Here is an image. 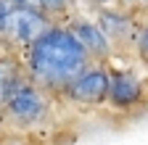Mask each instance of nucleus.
<instances>
[{"label":"nucleus","mask_w":148,"mask_h":145,"mask_svg":"<svg viewBox=\"0 0 148 145\" xmlns=\"http://www.w3.org/2000/svg\"><path fill=\"white\" fill-rule=\"evenodd\" d=\"M29 79L42 90H64L82 69H87L90 56L69 29H45L29 48Z\"/></svg>","instance_id":"obj_1"},{"label":"nucleus","mask_w":148,"mask_h":145,"mask_svg":"<svg viewBox=\"0 0 148 145\" xmlns=\"http://www.w3.org/2000/svg\"><path fill=\"white\" fill-rule=\"evenodd\" d=\"M71 0H42V11H66Z\"/></svg>","instance_id":"obj_10"},{"label":"nucleus","mask_w":148,"mask_h":145,"mask_svg":"<svg viewBox=\"0 0 148 145\" xmlns=\"http://www.w3.org/2000/svg\"><path fill=\"white\" fill-rule=\"evenodd\" d=\"M92 3H106V0H92Z\"/></svg>","instance_id":"obj_12"},{"label":"nucleus","mask_w":148,"mask_h":145,"mask_svg":"<svg viewBox=\"0 0 148 145\" xmlns=\"http://www.w3.org/2000/svg\"><path fill=\"white\" fill-rule=\"evenodd\" d=\"M50 29V21L40 11L13 8L0 0V42L8 48H29L40 34Z\"/></svg>","instance_id":"obj_2"},{"label":"nucleus","mask_w":148,"mask_h":145,"mask_svg":"<svg viewBox=\"0 0 148 145\" xmlns=\"http://www.w3.org/2000/svg\"><path fill=\"white\" fill-rule=\"evenodd\" d=\"M64 90H66V98L79 103V106L101 103L108 95V71H103V69H87L85 71L82 69Z\"/></svg>","instance_id":"obj_4"},{"label":"nucleus","mask_w":148,"mask_h":145,"mask_svg":"<svg viewBox=\"0 0 148 145\" xmlns=\"http://www.w3.org/2000/svg\"><path fill=\"white\" fill-rule=\"evenodd\" d=\"M21 71H18V63L13 58H0V108H3V103L8 100V95L13 93V90L18 87V82H21Z\"/></svg>","instance_id":"obj_7"},{"label":"nucleus","mask_w":148,"mask_h":145,"mask_svg":"<svg viewBox=\"0 0 148 145\" xmlns=\"http://www.w3.org/2000/svg\"><path fill=\"white\" fill-rule=\"evenodd\" d=\"M3 114L16 121L18 127H32L37 121H42L48 114V98L42 93V87H37L34 82H18V87L8 95L3 103Z\"/></svg>","instance_id":"obj_3"},{"label":"nucleus","mask_w":148,"mask_h":145,"mask_svg":"<svg viewBox=\"0 0 148 145\" xmlns=\"http://www.w3.org/2000/svg\"><path fill=\"white\" fill-rule=\"evenodd\" d=\"M13 8H27V11H40L42 13V0H5Z\"/></svg>","instance_id":"obj_9"},{"label":"nucleus","mask_w":148,"mask_h":145,"mask_svg":"<svg viewBox=\"0 0 148 145\" xmlns=\"http://www.w3.org/2000/svg\"><path fill=\"white\" fill-rule=\"evenodd\" d=\"M138 48H140V53L148 58V27H143L140 29V34H138Z\"/></svg>","instance_id":"obj_11"},{"label":"nucleus","mask_w":148,"mask_h":145,"mask_svg":"<svg viewBox=\"0 0 148 145\" xmlns=\"http://www.w3.org/2000/svg\"><path fill=\"white\" fill-rule=\"evenodd\" d=\"M101 29H103V34L106 37H116V34H124L127 32V19L124 16H119V13H114V11H103L101 13V24H98Z\"/></svg>","instance_id":"obj_8"},{"label":"nucleus","mask_w":148,"mask_h":145,"mask_svg":"<svg viewBox=\"0 0 148 145\" xmlns=\"http://www.w3.org/2000/svg\"><path fill=\"white\" fill-rule=\"evenodd\" d=\"M69 32L77 37V42L85 48V53L92 58H103L106 53H108V37L103 34V29L98 27V24H92V21H85V19H79V21H74L71 27H69Z\"/></svg>","instance_id":"obj_5"},{"label":"nucleus","mask_w":148,"mask_h":145,"mask_svg":"<svg viewBox=\"0 0 148 145\" xmlns=\"http://www.w3.org/2000/svg\"><path fill=\"white\" fill-rule=\"evenodd\" d=\"M140 95H143V87L132 74H108V95L106 98H111L114 106L127 108V106L138 103Z\"/></svg>","instance_id":"obj_6"}]
</instances>
